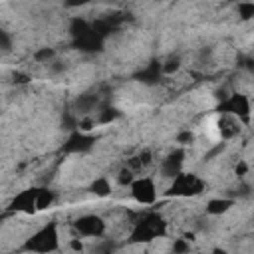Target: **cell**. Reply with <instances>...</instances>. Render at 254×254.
Here are the masks:
<instances>
[{
    "label": "cell",
    "instance_id": "1",
    "mask_svg": "<svg viewBox=\"0 0 254 254\" xmlns=\"http://www.w3.org/2000/svg\"><path fill=\"white\" fill-rule=\"evenodd\" d=\"M71 232L73 236H79L83 240H91V238H101L107 232V220L95 212H87L81 214L79 218H75L71 224Z\"/></svg>",
    "mask_w": 254,
    "mask_h": 254
},
{
    "label": "cell",
    "instance_id": "2",
    "mask_svg": "<svg viewBox=\"0 0 254 254\" xmlns=\"http://www.w3.org/2000/svg\"><path fill=\"white\" fill-rule=\"evenodd\" d=\"M129 194L133 198V202L141 204V206H151L157 202L159 198V187L157 181L153 177H135L133 183L129 185Z\"/></svg>",
    "mask_w": 254,
    "mask_h": 254
},
{
    "label": "cell",
    "instance_id": "3",
    "mask_svg": "<svg viewBox=\"0 0 254 254\" xmlns=\"http://www.w3.org/2000/svg\"><path fill=\"white\" fill-rule=\"evenodd\" d=\"M236 206V198L230 196H214L208 198L204 204V214L208 216H226L228 212H232Z\"/></svg>",
    "mask_w": 254,
    "mask_h": 254
},
{
    "label": "cell",
    "instance_id": "4",
    "mask_svg": "<svg viewBox=\"0 0 254 254\" xmlns=\"http://www.w3.org/2000/svg\"><path fill=\"white\" fill-rule=\"evenodd\" d=\"M89 192L97 198V200H103L107 196L113 194V181L109 177H95L91 183H89Z\"/></svg>",
    "mask_w": 254,
    "mask_h": 254
}]
</instances>
